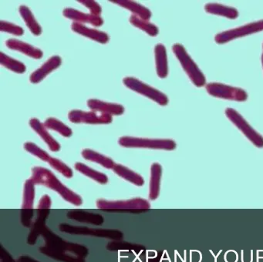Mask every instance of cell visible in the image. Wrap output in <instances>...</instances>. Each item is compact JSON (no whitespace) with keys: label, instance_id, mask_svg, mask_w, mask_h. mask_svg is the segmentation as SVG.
Wrapping results in <instances>:
<instances>
[{"label":"cell","instance_id":"obj_27","mask_svg":"<svg viewBox=\"0 0 263 262\" xmlns=\"http://www.w3.org/2000/svg\"><path fill=\"white\" fill-rule=\"evenodd\" d=\"M19 10L21 16L24 18L27 27L31 31L32 33L35 35H41L42 33V28H41V25L36 21L30 8L26 6H21Z\"/></svg>","mask_w":263,"mask_h":262},{"label":"cell","instance_id":"obj_36","mask_svg":"<svg viewBox=\"0 0 263 262\" xmlns=\"http://www.w3.org/2000/svg\"><path fill=\"white\" fill-rule=\"evenodd\" d=\"M0 30L2 32L13 34V35H19V36L23 35V34L24 33L22 27L7 21L0 22Z\"/></svg>","mask_w":263,"mask_h":262},{"label":"cell","instance_id":"obj_31","mask_svg":"<svg viewBox=\"0 0 263 262\" xmlns=\"http://www.w3.org/2000/svg\"><path fill=\"white\" fill-rule=\"evenodd\" d=\"M0 63L1 65L5 66L7 69H10L16 73H24L26 72L25 65L9 55H6L4 52H0Z\"/></svg>","mask_w":263,"mask_h":262},{"label":"cell","instance_id":"obj_3","mask_svg":"<svg viewBox=\"0 0 263 262\" xmlns=\"http://www.w3.org/2000/svg\"><path fill=\"white\" fill-rule=\"evenodd\" d=\"M99 209L112 212L141 213L151 208L148 200L142 198H133L125 200H107L99 199L97 200Z\"/></svg>","mask_w":263,"mask_h":262},{"label":"cell","instance_id":"obj_10","mask_svg":"<svg viewBox=\"0 0 263 262\" xmlns=\"http://www.w3.org/2000/svg\"><path fill=\"white\" fill-rule=\"evenodd\" d=\"M263 30V20L259 21L249 23L245 26L230 29V30L224 31L217 34L215 37V41L218 44H223L228 43L231 40L240 38V37L246 36L250 34L256 33Z\"/></svg>","mask_w":263,"mask_h":262},{"label":"cell","instance_id":"obj_18","mask_svg":"<svg viewBox=\"0 0 263 262\" xmlns=\"http://www.w3.org/2000/svg\"><path fill=\"white\" fill-rule=\"evenodd\" d=\"M30 126L42 138V140H44V142L47 143V146L50 148V151H53V152H58L61 149L60 143L50 135V133L47 131L45 125L41 123L38 119H31L30 120Z\"/></svg>","mask_w":263,"mask_h":262},{"label":"cell","instance_id":"obj_7","mask_svg":"<svg viewBox=\"0 0 263 262\" xmlns=\"http://www.w3.org/2000/svg\"><path fill=\"white\" fill-rule=\"evenodd\" d=\"M123 83L129 89L135 91L144 97H148L153 101L156 102L161 106H166L168 103V98L165 94L158 90L155 88L140 81L134 77H126L123 80Z\"/></svg>","mask_w":263,"mask_h":262},{"label":"cell","instance_id":"obj_13","mask_svg":"<svg viewBox=\"0 0 263 262\" xmlns=\"http://www.w3.org/2000/svg\"><path fill=\"white\" fill-rule=\"evenodd\" d=\"M87 106L95 112L101 114H109L112 116L122 115L124 113V107L122 105L117 103H107L96 99H90L87 101Z\"/></svg>","mask_w":263,"mask_h":262},{"label":"cell","instance_id":"obj_41","mask_svg":"<svg viewBox=\"0 0 263 262\" xmlns=\"http://www.w3.org/2000/svg\"><path fill=\"white\" fill-rule=\"evenodd\" d=\"M17 262H40L39 260L33 258L32 257L27 255H22L18 257Z\"/></svg>","mask_w":263,"mask_h":262},{"label":"cell","instance_id":"obj_8","mask_svg":"<svg viewBox=\"0 0 263 262\" xmlns=\"http://www.w3.org/2000/svg\"><path fill=\"white\" fill-rule=\"evenodd\" d=\"M226 115L257 147H263V137L250 126L242 116L232 108H227Z\"/></svg>","mask_w":263,"mask_h":262},{"label":"cell","instance_id":"obj_34","mask_svg":"<svg viewBox=\"0 0 263 262\" xmlns=\"http://www.w3.org/2000/svg\"><path fill=\"white\" fill-rule=\"evenodd\" d=\"M48 163L53 169L62 174L67 178H71L73 177V171L67 164H65L64 162L59 160V159L51 157L50 160H49Z\"/></svg>","mask_w":263,"mask_h":262},{"label":"cell","instance_id":"obj_6","mask_svg":"<svg viewBox=\"0 0 263 262\" xmlns=\"http://www.w3.org/2000/svg\"><path fill=\"white\" fill-rule=\"evenodd\" d=\"M119 144L124 147L148 148V149L173 151L176 148V143L169 139H147L139 137H121Z\"/></svg>","mask_w":263,"mask_h":262},{"label":"cell","instance_id":"obj_24","mask_svg":"<svg viewBox=\"0 0 263 262\" xmlns=\"http://www.w3.org/2000/svg\"><path fill=\"white\" fill-rule=\"evenodd\" d=\"M113 171L119 177H122L124 180L130 182L136 186H141L144 184V180L142 176L129 169L127 166H123L121 164H115Z\"/></svg>","mask_w":263,"mask_h":262},{"label":"cell","instance_id":"obj_38","mask_svg":"<svg viewBox=\"0 0 263 262\" xmlns=\"http://www.w3.org/2000/svg\"><path fill=\"white\" fill-rule=\"evenodd\" d=\"M33 209H22L21 222L24 227L30 228L33 225Z\"/></svg>","mask_w":263,"mask_h":262},{"label":"cell","instance_id":"obj_21","mask_svg":"<svg viewBox=\"0 0 263 262\" xmlns=\"http://www.w3.org/2000/svg\"><path fill=\"white\" fill-rule=\"evenodd\" d=\"M161 174H162V167L161 165L158 163H154L151 167L150 188H149V197L151 200H156L159 196Z\"/></svg>","mask_w":263,"mask_h":262},{"label":"cell","instance_id":"obj_14","mask_svg":"<svg viewBox=\"0 0 263 262\" xmlns=\"http://www.w3.org/2000/svg\"><path fill=\"white\" fill-rule=\"evenodd\" d=\"M62 60L59 55H53L51 58L49 59L47 62L39 69L33 72L30 75V80L31 83H38L42 81L47 76H48L50 72H53L55 69L60 67Z\"/></svg>","mask_w":263,"mask_h":262},{"label":"cell","instance_id":"obj_32","mask_svg":"<svg viewBox=\"0 0 263 262\" xmlns=\"http://www.w3.org/2000/svg\"><path fill=\"white\" fill-rule=\"evenodd\" d=\"M130 23L135 27L142 29L144 32H147L151 36H156L159 32L158 28L155 24L151 23L149 21L141 20V18L136 16V15H132L130 16Z\"/></svg>","mask_w":263,"mask_h":262},{"label":"cell","instance_id":"obj_39","mask_svg":"<svg viewBox=\"0 0 263 262\" xmlns=\"http://www.w3.org/2000/svg\"><path fill=\"white\" fill-rule=\"evenodd\" d=\"M0 260L1 262H17L13 259L11 254L3 245H0Z\"/></svg>","mask_w":263,"mask_h":262},{"label":"cell","instance_id":"obj_1","mask_svg":"<svg viewBox=\"0 0 263 262\" xmlns=\"http://www.w3.org/2000/svg\"><path fill=\"white\" fill-rule=\"evenodd\" d=\"M32 180L36 184L43 185L58 192L64 200L72 204L80 206L83 200L81 196L63 184L52 171L41 166H35L32 169Z\"/></svg>","mask_w":263,"mask_h":262},{"label":"cell","instance_id":"obj_2","mask_svg":"<svg viewBox=\"0 0 263 262\" xmlns=\"http://www.w3.org/2000/svg\"><path fill=\"white\" fill-rule=\"evenodd\" d=\"M41 235L45 240V246L56 251H64V252L70 253L74 254L78 257H87L89 254L88 248L80 244L71 243L64 240L62 237H59L58 234L53 233L50 228L46 227L43 230Z\"/></svg>","mask_w":263,"mask_h":262},{"label":"cell","instance_id":"obj_23","mask_svg":"<svg viewBox=\"0 0 263 262\" xmlns=\"http://www.w3.org/2000/svg\"><path fill=\"white\" fill-rule=\"evenodd\" d=\"M40 251L42 254L59 260L62 262H86L85 258L84 257H78L74 254H70V253L64 252V251H56V250L51 249L47 248V246L41 247Z\"/></svg>","mask_w":263,"mask_h":262},{"label":"cell","instance_id":"obj_37","mask_svg":"<svg viewBox=\"0 0 263 262\" xmlns=\"http://www.w3.org/2000/svg\"><path fill=\"white\" fill-rule=\"evenodd\" d=\"M78 2L86 6L90 10V14L92 15H97V16L101 15V12H102V8L100 6L99 3L92 1V0H81Z\"/></svg>","mask_w":263,"mask_h":262},{"label":"cell","instance_id":"obj_20","mask_svg":"<svg viewBox=\"0 0 263 262\" xmlns=\"http://www.w3.org/2000/svg\"><path fill=\"white\" fill-rule=\"evenodd\" d=\"M110 2L119 5L121 7L125 8L127 10L130 11L133 15L139 17L141 20L149 21L152 18V14L150 9L139 3H135L134 1H129V0H115V1Z\"/></svg>","mask_w":263,"mask_h":262},{"label":"cell","instance_id":"obj_16","mask_svg":"<svg viewBox=\"0 0 263 262\" xmlns=\"http://www.w3.org/2000/svg\"><path fill=\"white\" fill-rule=\"evenodd\" d=\"M49 214H50V210L37 209V217L32 225L31 230L27 238V243L29 245H33L36 244L38 237L41 235L43 230L47 227L46 220Z\"/></svg>","mask_w":263,"mask_h":262},{"label":"cell","instance_id":"obj_19","mask_svg":"<svg viewBox=\"0 0 263 262\" xmlns=\"http://www.w3.org/2000/svg\"><path fill=\"white\" fill-rule=\"evenodd\" d=\"M6 45L9 49L22 52V53L32 57V58L36 59V60L42 58L44 55V52L41 49L34 47L28 43H24L21 40H16V39H10L6 42Z\"/></svg>","mask_w":263,"mask_h":262},{"label":"cell","instance_id":"obj_22","mask_svg":"<svg viewBox=\"0 0 263 262\" xmlns=\"http://www.w3.org/2000/svg\"><path fill=\"white\" fill-rule=\"evenodd\" d=\"M155 63L157 74L160 78H165L168 74L167 51L164 45L159 43L155 48Z\"/></svg>","mask_w":263,"mask_h":262},{"label":"cell","instance_id":"obj_35","mask_svg":"<svg viewBox=\"0 0 263 262\" xmlns=\"http://www.w3.org/2000/svg\"><path fill=\"white\" fill-rule=\"evenodd\" d=\"M24 149H25L27 152L30 153V154L36 156L38 158L44 160V161L47 162V163H48L49 160H50V157H51L49 155L48 153L46 152L45 151L41 149L40 146L35 144L34 143H32V142H27V143H24Z\"/></svg>","mask_w":263,"mask_h":262},{"label":"cell","instance_id":"obj_40","mask_svg":"<svg viewBox=\"0 0 263 262\" xmlns=\"http://www.w3.org/2000/svg\"><path fill=\"white\" fill-rule=\"evenodd\" d=\"M51 199L50 196L44 195L41 197L39 203H38L37 209H48L50 210L51 208Z\"/></svg>","mask_w":263,"mask_h":262},{"label":"cell","instance_id":"obj_11","mask_svg":"<svg viewBox=\"0 0 263 262\" xmlns=\"http://www.w3.org/2000/svg\"><path fill=\"white\" fill-rule=\"evenodd\" d=\"M69 120L74 123H87V124H109L113 118L109 114H98L96 112L73 109L68 114Z\"/></svg>","mask_w":263,"mask_h":262},{"label":"cell","instance_id":"obj_5","mask_svg":"<svg viewBox=\"0 0 263 262\" xmlns=\"http://www.w3.org/2000/svg\"><path fill=\"white\" fill-rule=\"evenodd\" d=\"M60 231L75 235L93 236V237H104L114 240H121L124 237V234L119 230L104 229V228H91L86 226H76L62 223L59 226Z\"/></svg>","mask_w":263,"mask_h":262},{"label":"cell","instance_id":"obj_17","mask_svg":"<svg viewBox=\"0 0 263 262\" xmlns=\"http://www.w3.org/2000/svg\"><path fill=\"white\" fill-rule=\"evenodd\" d=\"M71 29L73 32L87 37L90 40L98 42V43H102V44L108 43L109 40H110L108 35L106 32L98 30V29H91V28L87 27L85 25L80 24V23H74V22L72 23Z\"/></svg>","mask_w":263,"mask_h":262},{"label":"cell","instance_id":"obj_30","mask_svg":"<svg viewBox=\"0 0 263 262\" xmlns=\"http://www.w3.org/2000/svg\"><path fill=\"white\" fill-rule=\"evenodd\" d=\"M35 184L36 183L32 179H29L24 183L22 209H33L35 198Z\"/></svg>","mask_w":263,"mask_h":262},{"label":"cell","instance_id":"obj_12","mask_svg":"<svg viewBox=\"0 0 263 262\" xmlns=\"http://www.w3.org/2000/svg\"><path fill=\"white\" fill-rule=\"evenodd\" d=\"M63 14L66 18L73 20L74 23H80V24L84 25L87 23L96 27H99L104 24V20L101 16H97L90 13H84L72 8H66Z\"/></svg>","mask_w":263,"mask_h":262},{"label":"cell","instance_id":"obj_33","mask_svg":"<svg viewBox=\"0 0 263 262\" xmlns=\"http://www.w3.org/2000/svg\"><path fill=\"white\" fill-rule=\"evenodd\" d=\"M44 125L48 129L57 131V132L59 133L60 134L65 137H71L72 134H73V131L69 126L64 124L62 122L60 121L58 119L53 118V117L47 119L45 123H44Z\"/></svg>","mask_w":263,"mask_h":262},{"label":"cell","instance_id":"obj_15","mask_svg":"<svg viewBox=\"0 0 263 262\" xmlns=\"http://www.w3.org/2000/svg\"><path fill=\"white\" fill-rule=\"evenodd\" d=\"M67 217L71 220H77L81 223H90V224L100 226L104 222V217L99 214L89 212L84 210H70L67 214Z\"/></svg>","mask_w":263,"mask_h":262},{"label":"cell","instance_id":"obj_42","mask_svg":"<svg viewBox=\"0 0 263 262\" xmlns=\"http://www.w3.org/2000/svg\"><path fill=\"white\" fill-rule=\"evenodd\" d=\"M261 63H262V66H263V52H262V55H261Z\"/></svg>","mask_w":263,"mask_h":262},{"label":"cell","instance_id":"obj_25","mask_svg":"<svg viewBox=\"0 0 263 262\" xmlns=\"http://www.w3.org/2000/svg\"><path fill=\"white\" fill-rule=\"evenodd\" d=\"M206 12L214 15H221L226 18L235 20L238 16V12L235 8L223 6L218 3H209L204 6Z\"/></svg>","mask_w":263,"mask_h":262},{"label":"cell","instance_id":"obj_43","mask_svg":"<svg viewBox=\"0 0 263 262\" xmlns=\"http://www.w3.org/2000/svg\"><path fill=\"white\" fill-rule=\"evenodd\" d=\"M262 47H263V45H262Z\"/></svg>","mask_w":263,"mask_h":262},{"label":"cell","instance_id":"obj_28","mask_svg":"<svg viewBox=\"0 0 263 262\" xmlns=\"http://www.w3.org/2000/svg\"><path fill=\"white\" fill-rule=\"evenodd\" d=\"M107 250L111 251H133V252H136L138 254L145 251V248L143 245L129 243V242L121 240L109 242L107 244Z\"/></svg>","mask_w":263,"mask_h":262},{"label":"cell","instance_id":"obj_26","mask_svg":"<svg viewBox=\"0 0 263 262\" xmlns=\"http://www.w3.org/2000/svg\"><path fill=\"white\" fill-rule=\"evenodd\" d=\"M82 156L85 160L99 163L107 169H113L115 166V162L110 157H106L90 149H84L82 151Z\"/></svg>","mask_w":263,"mask_h":262},{"label":"cell","instance_id":"obj_9","mask_svg":"<svg viewBox=\"0 0 263 262\" xmlns=\"http://www.w3.org/2000/svg\"><path fill=\"white\" fill-rule=\"evenodd\" d=\"M206 90L212 97L234 101H246L248 94L240 88L233 87L218 83H210L206 85Z\"/></svg>","mask_w":263,"mask_h":262},{"label":"cell","instance_id":"obj_29","mask_svg":"<svg viewBox=\"0 0 263 262\" xmlns=\"http://www.w3.org/2000/svg\"><path fill=\"white\" fill-rule=\"evenodd\" d=\"M75 169L81 172V174H84V175L93 179L98 183H101V184H106L108 182V177L106 174L95 171V170L92 169L90 166H87L84 163H80V162L76 163Z\"/></svg>","mask_w":263,"mask_h":262},{"label":"cell","instance_id":"obj_4","mask_svg":"<svg viewBox=\"0 0 263 262\" xmlns=\"http://www.w3.org/2000/svg\"><path fill=\"white\" fill-rule=\"evenodd\" d=\"M172 50H173L174 53L176 55L178 60H179L181 66L185 71L187 75L189 76L190 80H192V83L198 87L204 86L206 83V80L204 74L202 73L201 69L198 67L196 63L191 58L184 46L179 44V43H176L172 46Z\"/></svg>","mask_w":263,"mask_h":262}]
</instances>
